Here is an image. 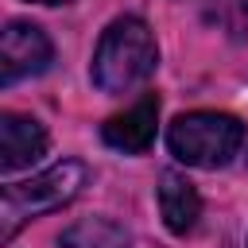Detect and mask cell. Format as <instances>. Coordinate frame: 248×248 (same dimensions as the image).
I'll return each instance as SVG.
<instances>
[{
    "label": "cell",
    "mask_w": 248,
    "mask_h": 248,
    "mask_svg": "<svg viewBox=\"0 0 248 248\" xmlns=\"http://www.w3.org/2000/svg\"><path fill=\"white\" fill-rule=\"evenodd\" d=\"M155 62H159V46L151 27L140 16H120L101 31L89 78L101 93H128L155 74Z\"/></svg>",
    "instance_id": "6da1fadb"
},
{
    "label": "cell",
    "mask_w": 248,
    "mask_h": 248,
    "mask_svg": "<svg viewBox=\"0 0 248 248\" xmlns=\"http://www.w3.org/2000/svg\"><path fill=\"white\" fill-rule=\"evenodd\" d=\"M85 182H89V167L81 159H62L27 182H8L0 190V240L8 244L27 221L74 202Z\"/></svg>",
    "instance_id": "7a4b0ae2"
},
{
    "label": "cell",
    "mask_w": 248,
    "mask_h": 248,
    "mask_svg": "<svg viewBox=\"0 0 248 248\" xmlns=\"http://www.w3.org/2000/svg\"><path fill=\"white\" fill-rule=\"evenodd\" d=\"M167 147L186 167L217 170V167H229L240 155V147H244V124L232 112H213V108L182 112L167 128Z\"/></svg>",
    "instance_id": "3957f363"
},
{
    "label": "cell",
    "mask_w": 248,
    "mask_h": 248,
    "mask_svg": "<svg viewBox=\"0 0 248 248\" xmlns=\"http://www.w3.org/2000/svg\"><path fill=\"white\" fill-rule=\"evenodd\" d=\"M54 46L46 39V31L31 19H8L0 31V81L16 85L23 78H35L50 66Z\"/></svg>",
    "instance_id": "277c9868"
},
{
    "label": "cell",
    "mask_w": 248,
    "mask_h": 248,
    "mask_svg": "<svg viewBox=\"0 0 248 248\" xmlns=\"http://www.w3.org/2000/svg\"><path fill=\"white\" fill-rule=\"evenodd\" d=\"M155 128H159V97H143L132 108L108 116L101 124V140L124 155H143L155 143Z\"/></svg>",
    "instance_id": "5b68a950"
},
{
    "label": "cell",
    "mask_w": 248,
    "mask_h": 248,
    "mask_svg": "<svg viewBox=\"0 0 248 248\" xmlns=\"http://www.w3.org/2000/svg\"><path fill=\"white\" fill-rule=\"evenodd\" d=\"M46 151V128L23 112H0V170L12 174L31 167Z\"/></svg>",
    "instance_id": "8992f818"
},
{
    "label": "cell",
    "mask_w": 248,
    "mask_h": 248,
    "mask_svg": "<svg viewBox=\"0 0 248 248\" xmlns=\"http://www.w3.org/2000/svg\"><path fill=\"white\" fill-rule=\"evenodd\" d=\"M155 194H159V217H163V225L174 236H186L198 225V217H202V198H198L194 182L186 174H178V170H163Z\"/></svg>",
    "instance_id": "52a82bcc"
},
{
    "label": "cell",
    "mask_w": 248,
    "mask_h": 248,
    "mask_svg": "<svg viewBox=\"0 0 248 248\" xmlns=\"http://www.w3.org/2000/svg\"><path fill=\"white\" fill-rule=\"evenodd\" d=\"M58 248H132V236L108 217H85L58 236Z\"/></svg>",
    "instance_id": "ba28073f"
},
{
    "label": "cell",
    "mask_w": 248,
    "mask_h": 248,
    "mask_svg": "<svg viewBox=\"0 0 248 248\" xmlns=\"http://www.w3.org/2000/svg\"><path fill=\"white\" fill-rule=\"evenodd\" d=\"M205 23H213L217 31H225L229 39H244L248 35V0H190Z\"/></svg>",
    "instance_id": "9c48e42d"
},
{
    "label": "cell",
    "mask_w": 248,
    "mask_h": 248,
    "mask_svg": "<svg viewBox=\"0 0 248 248\" xmlns=\"http://www.w3.org/2000/svg\"><path fill=\"white\" fill-rule=\"evenodd\" d=\"M27 4H70V0H27Z\"/></svg>",
    "instance_id": "30bf717a"
}]
</instances>
